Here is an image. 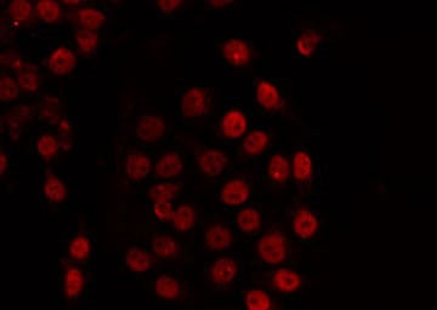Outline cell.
Returning <instances> with one entry per match:
<instances>
[{
  "label": "cell",
  "mask_w": 437,
  "mask_h": 310,
  "mask_svg": "<svg viewBox=\"0 0 437 310\" xmlns=\"http://www.w3.org/2000/svg\"><path fill=\"white\" fill-rule=\"evenodd\" d=\"M77 66V57L67 46H60L51 54L48 61L50 72L56 76H66Z\"/></svg>",
  "instance_id": "obj_18"
},
{
  "label": "cell",
  "mask_w": 437,
  "mask_h": 310,
  "mask_svg": "<svg viewBox=\"0 0 437 310\" xmlns=\"http://www.w3.org/2000/svg\"><path fill=\"white\" fill-rule=\"evenodd\" d=\"M252 197V183L243 176H234L226 181L219 190L221 205L230 209L246 206Z\"/></svg>",
  "instance_id": "obj_8"
},
{
  "label": "cell",
  "mask_w": 437,
  "mask_h": 310,
  "mask_svg": "<svg viewBox=\"0 0 437 310\" xmlns=\"http://www.w3.org/2000/svg\"><path fill=\"white\" fill-rule=\"evenodd\" d=\"M230 164V157L222 149L208 147L196 155V167L206 178H217Z\"/></svg>",
  "instance_id": "obj_12"
},
{
  "label": "cell",
  "mask_w": 437,
  "mask_h": 310,
  "mask_svg": "<svg viewBox=\"0 0 437 310\" xmlns=\"http://www.w3.org/2000/svg\"><path fill=\"white\" fill-rule=\"evenodd\" d=\"M221 59L227 67H247L253 59L252 45L242 38H230L221 46Z\"/></svg>",
  "instance_id": "obj_13"
},
{
  "label": "cell",
  "mask_w": 437,
  "mask_h": 310,
  "mask_svg": "<svg viewBox=\"0 0 437 310\" xmlns=\"http://www.w3.org/2000/svg\"><path fill=\"white\" fill-rule=\"evenodd\" d=\"M91 252L90 240L84 235H77L68 245V253L76 261H84Z\"/></svg>",
  "instance_id": "obj_34"
},
{
  "label": "cell",
  "mask_w": 437,
  "mask_h": 310,
  "mask_svg": "<svg viewBox=\"0 0 437 310\" xmlns=\"http://www.w3.org/2000/svg\"><path fill=\"white\" fill-rule=\"evenodd\" d=\"M180 192V185L175 182H159L149 189V198L154 202H174Z\"/></svg>",
  "instance_id": "obj_27"
},
{
  "label": "cell",
  "mask_w": 437,
  "mask_h": 310,
  "mask_svg": "<svg viewBox=\"0 0 437 310\" xmlns=\"http://www.w3.org/2000/svg\"><path fill=\"white\" fill-rule=\"evenodd\" d=\"M126 263L134 273L142 274L152 268L154 258L144 248H131L126 252Z\"/></svg>",
  "instance_id": "obj_25"
},
{
  "label": "cell",
  "mask_w": 437,
  "mask_h": 310,
  "mask_svg": "<svg viewBox=\"0 0 437 310\" xmlns=\"http://www.w3.org/2000/svg\"><path fill=\"white\" fill-rule=\"evenodd\" d=\"M184 170V162L180 153L176 150L167 152L158 159L154 164V174L159 178L172 181L181 175Z\"/></svg>",
  "instance_id": "obj_17"
},
{
  "label": "cell",
  "mask_w": 437,
  "mask_h": 310,
  "mask_svg": "<svg viewBox=\"0 0 437 310\" xmlns=\"http://www.w3.org/2000/svg\"><path fill=\"white\" fill-rule=\"evenodd\" d=\"M8 169V159L4 153H1L0 155V174L4 175L5 171Z\"/></svg>",
  "instance_id": "obj_40"
},
{
  "label": "cell",
  "mask_w": 437,
  "mask_h": 310,
  "mask_svg": "<svg viewBox=\"0 0 437 310\" xmlns=\"http://www.w3.org/2000/svg\"><path fill=\"white\" fill-rule=\"evenodd\" d=\"M254 97L257 106L270 114H284L297 119L293 87L287 81L259 79L254 84Z\"/></svg>",
  "instance_id": "obj_4"
},
{
  "label": "cell",
  "mask_w": 437,
  "mask_h": 310,
  "mask_svg": "<svg viewBox=\"0 0 437 310\" xmlns=\"http://www.w3.org/2000/svg\"><path fill=\"white\" fill-rule=\"evenodd\" d=\"M167 124L159 115L144 114L136 124V137L144 143H156L166 135Z\"/></svg>",
  "instance_id": "obj_16"
},
{
  "label": "cell",
  "mask_w": 437,
  "mask_h": 310,
  "mask_svg": "<svg viewBox=\"0 0 437 310\" xmlns=\"http://www.w3.org/2000/svg\"><path fill=\"white\" fill-rule=\"evenodd\" d=\"M77 20L84 29L96 31L104 26L106 16L96 8H83L78 11Z\"/></svg>",
  "instance_id": "obj_28"
},
{
  "label": "cell",
  "mask_w": 437,
  "mask_h": 310,
  "mask_svg": "<svg viewBox=\"0 0 437 310\" xmlns=\"http://www.w3.org/2000/svg\"><path fill=\"white\" fill-rule=\"evenodd\" d=\"M234 233L231 228L221 222H214L208 225L203 234V244L208 251L224 252L234 245Z\"/></svg>",
  "instance_id": "obj_15"
},
{
  "label": "cell",
  "mask_w": 437,
  "mask_h": 310,
  "mask_svg": "<svg viewBox=\"0 0 437 310\" xmlns=\"http://www.w3.org/2000/svg\"><path fill=\"white\" fill-rule=\"evenodd\" d=\"M234 4V1H222V0H219V1H209V3H207L208 6L214 8V9H224V8H227V6H231V5Z\"/></svg>",
  "instance_id": "obj_39"
},
{
  "label": "cell",
  "mask_w": 437,
  "mask_h": 310,
  "mask_svg": "<svg viewBox=\"0 0 437 310\" xmlns=\"http://www.w3.org/2000/svg\"><path fill=\"white\" fill-rule=\"evenodd\" d=\"M330 41V28L312 21L297 22L292 31V50L295 59H321L328 52Z\"/></svg>",
  "instance_id": "obj_3"
},
{
  "label": "cell",
  "mask_w": 437,
  "mask_h": 310,
  "mask_svg": "<svg viewBox=\"0 0 437 310\" xmlns=\"http://www.w3.org/2000/svg\"><path fill=\"white\" fill-rule=\"evenodd\" d=\"M212 108V94L204 86H191L181 94L179 111L185 120L207 117Z\"/></svg>",
  "instance_id": "obj_7"
},
{
  "label": "cell",
  "mask_w": 437,
  "mask_h": 310,
  "mask_svg": "<svg viewBox=\"0 0 437 310\" xmlns=\"http://www.w3.org/2000/svg\"><path fill=\"white\" fill-rule=\"evenodd\" d=\"M217 131L221 139L226 141L243 139L249 131L248 114L238 107L226 109L217 124Z\"/></svg>",
  "instance_id": "obj_10"
},
{
  "label": "cell",
  "mask_w": 437,
  "mask_h": 310,
  "mask_svg": "<svg viewBox=\"0 0 437 310\" xmlns=\"http://www.w3.org/2000/svg\"><path fill=\"white\" fill-rule=\"evenodd\" d=\"M290 157L292 187L297 198L329 200L330 172L323 155L314 148L311 136L299 139Z\"/></svg>",
  "instance_id": "obj_2"
},
{
  "label": "cell",
  "mask_w": 437,
  "mask_h": 310,
  "mask_svg": "<svg viewBox=\"0 0 437 310\" xmlns=\"http://www.w3.org/2000/svg\"><path fill=\"white\" fill-rule=\"evenodd\" d=\"M9 16L15 23L23 24L29 22L33 15V5L27 0H16L10 3Z\"/></svg>",
  "instance_id": "obj_32"
},
{
  "label": "cell",
  "mask_w": 437,
  "mask_h": 310,
  "mask_svg": "<svg viewBox=\"0 0 437 310\" xmlns=\"http://www.w3.org/2000/svg\"><path fill=\"white\" fill-rule=\"evenodd\" d=\"M151 250L154 256L161 260H176L180 256V245L173 238L172 235L161 234L157 235L152 241Z\"/></svg>",
  "instance_id": "obj_21"
},
{
  "label": "cell",
  "mask_w": 437,
  "mask_h": 310,
  "mask_svg": "<svg viewBox=\"0 0 437 310\" xmlns=\"http://www.w3.org/2000/svg\"><path fill=\"white\" fill-rule=\"evenodd\" d=\"M312 283L311 272L297 261L277 267L269 278L271 290L284 298H297L310 293Z\"/></svg>",
  "instance_id": "obj_6"
},
{
  "label": "cell",
  "mask_w": 437,
  "mask_h": 310,
  "mask_svg": "<svg viewBox=\"0 0 437 310\" xmlns=\"http://www.w3.org/2000/svg\"><path fill=\"white\" fill-rule=\"evenodd\" d=\"M236 225L244 235H254L262 230V213L254 206H243L236 213Z\"/></svg>",
  "instance_id": "obj_19"
},
{
  "label": "cell",
  "mask_w": 437,
  "mask_h": 310,
  "mask_svg": "<svg viewBox=\"0 0 437 310\" xmlns=\"http://www.w3.org/2000/svg\"><path fill=\"white\" fill-rule=\"evenodd\" d=\"M20 94V86L18 81H15L9 76H3L0 79V97L3 102H10L16 99Z\"/></svg>",
  "instance_id": "obj_36"
},
{
  "label": "cell",
  "mask_w": 437,
  "mask_h": 310,
  "mask_svg": "<svg viewBox=\"0 0 437 310\" xmlns=\"http://www.w3.org/2000/svg\"><path fill=\"white\" fill-rule=\"evenodd\" d=\"M152 211H154V215L158 220L167 223V222H172L175 207L173 205V202H154Z\"/></svg>",
  "instance_id": "obj_37"
},
{
  "label": "cell",
  "mask_w": 437,
  "mask_h": 310,
  "mask_svg": "<svg viewBox=\"0 0 437 310\" xmlns=\"http://www.w3.org/2000/svg\"><path fill=\"white\" fill-rule=\"evenodd\" d=\"M36 67H32L29 64H25L21 69L16 72V81L18 86L27 92H34L39 87V76L36 73Z\"/></svg>",
  "instance_id": "obj_30"
},
{
  "label": "cell",
  "mask_w": 437,
  "mask_h": 310,
  "mask_svg": "<svg viewBox=\"0 0 437 310\" xmlns=\"http://www.w3.org/2000/svg\"><path fill=\"white\" fill-rule=\"evenodd\" d=\"M243 302L244 307L250 310H270L275 307L274 297L260 288H252L246 291Z\"/></svg>",
  "instance_id": "obj_24"
},
{
  "label": "cell",
  "mask_w": 437,
  "mask_h": 310,
  "mask_svg": "<svg viewBox=\"0 0 437 310\" xmlns=\"http://www.w3.org/2000/svg\"><path fill=\"white\" fill-rule=\"evenodd\" d=\"M295 244L285 230L274 227L262 234L255 248L257 260L265 267L277 268L294 262Z\"/></svg>",
  "instance_id": "obj_5"
},
{
  "label": "cell",
  "mask_w": 437,
  "mask_h": 310,
  "mask_svg": "<svg viewBox=\"0 0 437 310\" xmlns=\"http://www.w3.org/2000/svg\"><path fill=\"white\" fill-rule=\"evenodd\" d=\"M274 142V132L269 127L260 126L249 130L243 137L242 149L248 157H257L269 152Z\"/></svg>",
  "instance_id": "obj_14"
},
{
  "label": "cell",
  "mask_w": 437,
  "mask_h": 310,
  "mask_svg": "<svg viewBox=\"0 0 437 310\" xmlns=\"http://www.w3.org/2000/svg\"><path fill=\"white\" fill-rule=\"evenodd\" d=\"M36 13L46 23H55L62 16L61 5L54 0H41L36 3Z\"/></svg>",
  "instance_id": "obj_29"
},
{
  "label": "cell",
  "mask_w": 437,
  "mask_h": 310,
  "mask_svg": "<svg viewBox=\"0 0 437 310\" xmlns=\"http://www.w3.org/2000/svg\"><path fill=\"white\" fill-rule=\"evenodd\" d=\"M289 235L299 252L328 250L330 241L329 200L294 199L288 207Z\"/></svg>",
  "instance_id": "obj_1"
},
{
  "label": "cell",
  "mask_w": 437,
  "mask_h": 310,
  "mask_svg": "<svg viewBox=\"0 0 437 310\" xmlns=\"http://www.w3.org/2000/svg\"><path fill=\"white\" fill-rule=\"evenodd\" d=\"M154 293L164 301H176L182 293V286L173 275L163 274L154 283Z\"/></svg>",
  "instance_id": "obj_22"
},
{
  "label": "cell",
  "mask_w": 437,
  "mask_h": 310,
  "mask_svg": "<svg viewBox=\"0 0 437 310\" xmlns=\"http://www.w3.org/2000/svg\"><path fill=\"white\" fill-rule=\"evenodd\" d=\"M126 175L131 180H144L149 177L152 171V162L146 154L134 150L126 157Z\"/></svg>",
  "instance_id": "obj_20"
},
{
  "label": "cell",
  "mask_w": 437,
  "mask_h": 310,
  "mask_svg": "<svg viewBox=\"0 0 437 310\" xmlns=\"http://www.w3.org/2000/svg\"><path fill=\"white\" fill-rule=\"evenodd\" d=\"M36 149L41 159L50 160L59 152L60 142L54 136L46 134L36 140Z\"/></svg>",
  "instance_id": "obj_33"
},
{
  "label": "cell",
  "mask_w": 437,
  "mask_h": 310,
  "mask_svg": "<svg viewBox=\"0 0 437 310\" xmlns=\"http://www.w3.org/2000/svg\"><path fill=\"white\" fill-rule=\"evenodd\" d=\"M197 222V211L192 205L182 204L176 207L173 215L172 225L177 232L187 233L192 230Z\"/></svg>",
  "instance_id": "obj_23"
},
{
  "label": "cell",
  "mask_w": 437,
  "mask_h": 310,
  "mask_svg": "<svg viewBox=\"0 0 437 310\" xmlns=\"http://www.w3.org/2000/svg\"><path fill=\"white\" fill-rule=\"evenodd\" d=\"M266 176L275 188L292 187V157L284 150L271 154L266 162Z\"/></svg>",
  "instance_id": "obj_11"
},
{
  "label": "cell",
  "mask_w": 437,
  "mask_h": 310,
  "mask_svg": "<svg viewBox=\"0 0 437 310\" xmlns=\"http://www.w3.org/2000/svg\"><path fill=\"white\" fill-rule=\"evenodd\" d=\"M98 41H99V38H98L96 31L84 29V28L76 31V44L81 54L90 55L95 52Z\"/></svg>",
  "instance_id": "obj_35"
},
{
  "label": "cell",
  "mask_w": 437,
  "mask_h": 310,
  "mask_svg": "<svg viewBox=\"0 0 437 310\" xmlns=\"http://www.w3.org/2000/svg\"><path fill=\"white\" fill-rule=\"evenodd\" d=\"M86 285L84 274L77 267H69L65 273V295L68 300H77Z\"/></svg>",
  "instance_id": "obj_26"
},
{
  "label": "cell",
  "mask_w": 437,
  "mask_h": 310,
  "mask_svg": "<svg viewBox=\"0 0 437 310\" xmlns=\"http://www.w3.org/2000/svg\"><path fill=\"white\" fill-rule=\"evenodd\" d=\"M44 195L51 202H61L67 197V188L56 176H49L44 182Z\"/></svg>",
  "instance_id": "obj_31"
},
{
  "label": "cell",
  "mask_w": 437,
  "mask_h": 310,
  "mask_svg": "<svg viewBox=\"0 0 437 310\" xmlns=\"http://www.w3.org/2000/svg\"><path fill=\"white\" fill-rule=\"evenodd\" d=\"M181 5H182V1H180V0H162V1H158L159 9L162 10L163 13H166V14H172V13L179 9Z\"/></svg>",
  "instance_id": "obj_38"
},
{
  "label": "cell",
  "mask_w": 437,
  "mask_h": 310,
  "mask_svg": "<svg viewBox=\"0 0 437 310\" xmlns=\"http://www.w3.org/2000/svg\"><path fill=\"white\" fill-rule=\"evenodd\" d=\"M239 273L241 265L236 257L221 256L209 267L208 283L219 290L227 288L238 279Z\"/></svg>",
  "instance_id": "obj_9"
}]
</instances>
